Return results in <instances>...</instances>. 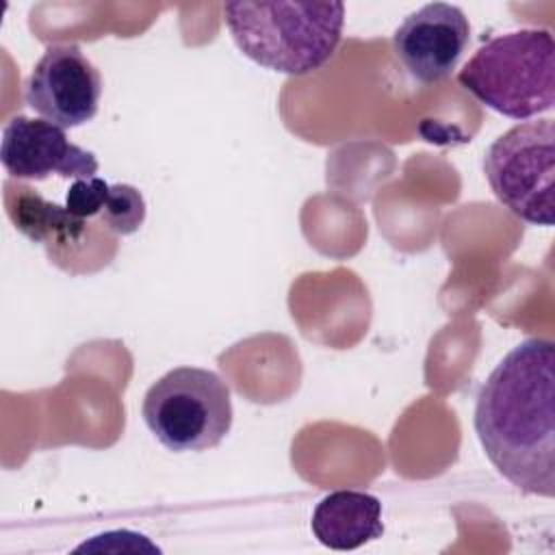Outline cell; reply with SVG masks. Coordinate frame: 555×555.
I'll use <instances>...</instances> for the list:
<instances>
[{"mask_svg":"<svg viewBox=\"0 0 555 555\" xmlns=\"http://www.w3.org/2000/svg\"><path fill=\"white\" fill-rule=\"evenodd\" d=\"M475 431L492 466L520 492L555 494V343L527 338L488 375Z\"/></svg>","mask_w":555,"mask_h":555,"instance_id":"obj_1","label":"cell"},{"mask_svg":"<svg viewBox=\"0 0 555 555\" xmlns=\"http://www.w3.org/2000/svg\"><path fill=\"white\" fill-rule=\"evenodd\" d=\"M221 11L247 59L288 76L323 67L334 56L345 24L343 2H225Z\"/></svg>","mask_w":555,"mask_h":555,"instance_id":"obj_2","label":"cell"},{"mask_svg":"<svg viewBox=\"0 0 555 555\" xmlns=\"http://www.w3.org/2000/svg\"><path fill=\"white\" fill-rule=\"evenodd\" d=\"M457 82L488 108L529 119L555 104V41L546 28H520L486 41Z\"/></svg>","mask_w":555,"mask_h":555,"instance_id":"obj_3","label":"cell"},{"mask_svg":"<svg viewBox=\"0 0 555 555\" xmlns=\"http://www.w3.org/2000/svg\"><path fill=\"white\" fill-rule=\"evenodd\" d=\"M147 429L173 453L217 447L232 427L228 384L208 369L178 366L156 379L141 408Z\"/></svg>","mask_w":555,"mask_h":555,"instance_id":"obj_4","label":"cell"},{"mask_svg":"<svg viewBox=\"0 0 555 555\" xmlns=\"http://www.w3.org/2000/svg\"><path fill=\"white\" fill-rule=\"evenodd\" d=\"M494 197L533 225L555 221V126L553 119L522 121L494 139L483 156Z\"/></svg>","mask_w":555,"mask_h":555,"instance_id":"obj_5","label":"cell"},{"mask_svg":"<svg viewBox=\"0 0 555 555\" xmlns=\"http://www.w3.org/2000/svg\"><path fill=\"white\" fill-rule=\"evenodd\" d=\"M4 206L13 225L33 243L43 245L50 262L63 271L93 273L117 254V234L100 219L76 217L28 184L7 180Z\"/></svg>","mask_w":555,"mask_h":555,"instance_id":"obj_6","label":"cell"},{"mask_svg":"<svg viewBox=\"0 0 555 555\" xmlns=\"http://www.w3.org/2000/svg\"><path fill=\"white\" fill-rule=\"evenodd\" d=\"M100 95L102 76L76 43L48 46L24 85L26 104L63 130L91 121Z\"/></svg>","mask_w":555,"mask_h":555,"instance_id":"obj_7","label":"cell"},{"mask_svg":"<svg viewBox=\"0 0 555 555\" xmlns=\"http://www.w3.org/2000/svg\"><path fill=\"white\" fill-rule=\"evenodd\" d=\"M0 160L13 180L41 182L52 173L78 180L98 173L93 152L72 143L61 126L26 115H15L4 124Z\"/></svg>","mask_w":555,"mask_h":555,"instance_id":"obj_8","label":"cell"},{"mask_svg":"<svg viewBox=\"0 0 555 555\" xmlns=\"http://www.w3.org/2000/svg\"><path fill=\"white\" fill-rule=\"evenodd\" d=\"M470 24L460 7L431 2L410 13L392 35V52L408 74L423 82H440L455 69L468 46Z\"/></svg>","mask_w":555,"mask_h":555,"instance_id":"obj_9","label":"cell"},{"mask_svg":"<svg viewBox=\"0 0 555 555\" xmlns=\"http://www.w3.org/2000/svg\"><path fill=\"white\" fill-rule=\"evenodd\" d=\"M314 538L334 551L360 548L384 533L382 501L360 490H336L323 496L310 520Z\"/></svg>","mask_w":555,"mask_h":555,"instance_id":"obj_10","label":"cell"},{"mask_svg":"<svg viewBox=\"0 0 555 555\" xmlns=\"http://www.w3.org/2000/svg\"><path fill=\"white\" fill-rule=\"evenodd\" d=\"M98 219L117 236L134 234L145 221V199L132 184H111Z\"/></svg>","mask_w":555,"mask_h":555,"instance_id":"obj_11","label":"cell"},{"mask_svg":"<svg viewBox=\"0 0 555 555\" xmlns=\"http://www.w3.org/2000/svg\"><path fill=\"white\" fill-rule=\"evenodd\" d=\"M111 184L98 176L93 178H78L72 182L65 195V208L82 219H98Z\"/></svg>","mask_w":555,"mask_h":555,"instance_id":"obj_12","label":"cell"}]
</instances>
